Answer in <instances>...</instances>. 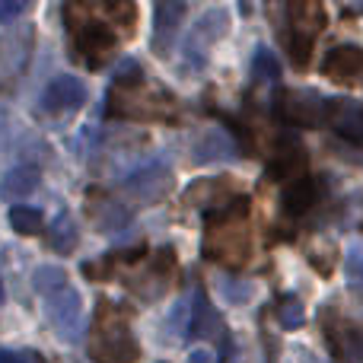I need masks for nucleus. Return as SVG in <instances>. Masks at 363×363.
Instances as JSON below:
<instances>
[{
    "instance_id": "26",
    "label": "nucleus",
    "mask_w": 363,
    "mask_h": 363,
    "mask_svg": "<svg viewBox=\"0 0 363 363\" xmlns=\"http://www.w3.org/2000/svg\"><path fill=\"white\" fill-rule=\"evenodd\" d=\"M102 13L108 16V26H121L125 29V35H131L134 32V19H138V10H134V4H106L99 6Z\"/></svg>"
},
{
    "instance_id": "3",
    "label": "nucleus",
    "mask_w": 363,
    "mask_h": 363,
    "mask_svg": "<svg viewBox=\"0 0 363 363\" xmlns=\"http://www.w3.org/2000/svg\"><path fill=\"white\" fill-rule=\"evenodd\" d=\"M64 19H67L77 57H80L89 70L106 67L115 57V48H118V35L112 32V26H108L106 19H96L93 6H83V4L64 6Z\"/></svg>"
},
{
    "instance_id": "2",
    "label": "nucleus",
    "mask_w": 363,
    "mask_h": 363,
    "mask_svg": "<svg viewBox=\"0 0 363 363\" xmlns=\"http://www.w3.org/2000/svg\"><path fill=\"white\" fill-rule=\"evenodd\" d=\"M140 357V345L128 328V309H118L102 300L96 309L89 332V360L93 363H134Z\"/></svg>"
},
{
    "instance_id": "19",
    "label": "nucleus",
    "mask_w": 363,
    "mask_h": 363,
    "mask_svg": "<svg viewBox=\"0 0 363 363\" xmlns=\"http://www.w3.org/2000/svg\"><path fill=\"white\" fill-rule=\"evenodd\" d=\"M38 182H42V172H38L35 166H16V169H10L0 179V194H4L6 201H23L35 191Z\"/></svg>"
},
{
    "instance_id": "4",
    "label": "nucleus",
    "mask_w": 363,
    "mask_h": 363,
    "mask_svg": "<svg viewBox=\"0 0 363 363\" xmlns=\"http://www.w3.org/2000/svg\"><path fill=\"white\" fill-rule=\"evenodd\" d=\"M176 102L169 93L157 86H147V80L134 83V86H112L108 89V112L118 118H169Z\"/></svg>"
},
{
    "instance_id": "23",
    "label": "nucleus",
    "mask_w": 363,
    "mask_h": 363,
    "mask_svg": "<svg viewBox=\"0 0 363 363\" xmlns=\"http://www.w3.org/2000/svg\"><path fill=\"white\" fill-rule=\"evenodd\" d=\"M252 80L255 83H277L281 80V64H277L274 51L258 48L255 61H252Z\"/></svg>"
},
{
    "instance_id": "14",
    "label": "nucleus",
    "mask_w": 363,
    "mask_h": 363,
    "mask_svg": "<svg viewBox=\"0 0 363 363\" xmlns=\"http://www.w3.org/2000/svg\"><path fill=\"white\" fill-rule=\"evenodd\" d=\"M306 163H309L306 150H303L296 140L284 138L281 144H277V150L271 153L268 169H264V179H271V182H294V179H300L303 172H306Z\"/></svg>"
},
{
    "instance_id": "20",
    "label": "nucleus",
    "mask_w": 363,
    "mask_h": 363,
    "mask_svg": "<svg viewBox=\"0 0 363 363\" xmlns=\"http://www.w3.org/2000/svg\"><path fill=\"white\" fill-rule=\"evenodd\" d=\"M217 315H213L211 303H207L204 290H194V306H191V315H188L185 322V332L188 338H211L213 332H217Z\"/></svg>"
},
{
    "instance_id": "7",
    "label": "nucleus",
    "mask_w": 363,
    "mask_h": 363,
    "mask_svg": "<svg viewBox=\"0 0 363 363\" xmlns=\"http://www.w3.org/2000/svg\"><path fill=\"white\" fill-rule=\"evenodd\" d=\"M121 188H125L128 198L140 207L160 204V201L172 191V172L166 169L163 163L150 160V163H144V166H138V169L128 172V176L121 179Z\"/></svg>"
},
{
    "instance_id": "9",
    "label": "nucleus",
    "mask_w": 363,
    "mask_h": 363,
    "mask_svg": "<svg viewBox=\"0 0 363 363\" xmlns=\"http://www.w3.org/2000/svg\"><path fill=\"white\" fill-rule=\"evenodd\" d=\"M172 271H176V255H172V249H160L157 255L147 264H140L125 284L140 300H157V296L166 294V287H169Z\"/></svg>"
},
{
    "instance_id": "22",
    "label": "nucleus",
    "mask_w": 363,
    "mask_h": 363,
    "mask_svg": "<svg viewBox=\"0 0 363 363\" xmlns=\"http://www.w3.org/2000/svg\"><path fill=\"white\" fill-rule=\"evenodd\" d=\"M32 287L42 296L57 294L61 287H67V271L57 268V264H42V268H35V274H32Z\"/></svg>"
},
{
    "instance_id": "29",
    "label": "nucleus",
    "mask_w": 363,
    "mask_h": 363,
    "mask_svg": "<svg viewBox=\"0 0 363 363\" xmlns=\"http://www.w3.org/2000/svg\"><path fill=\"white\" fill-rule=\"evenodd\" d=\"M0 363H26V357H19L13 351H0Z\"/></svg>"
},
{
    "instance_id": "25",
    "label": "nucleus",
    "mask_w": 363,
    "mask_h": 363,
    "mask_svg": "<svg viewBox=\"0 0 363 363\" xmlns=\"http://www.w3.org/2000/svg\"><path fill=\"white\" fill-rule=\"evenodd\" d=\"M274 309H277V319H281V325H284V328H300V325H303V319H306V309H303L300 296H294V294L281 296Z\"/></svg>"
},
{
    "instance_id": "16",
    "label": "nucleus",
    "mask_w": 363,
    "mask_h": 363,
    "mask_svg": "<svg viewBox=\"0 0 363 363\" xmlns=\"http://www.w3.org/2000/svg\"><path fill=\"white\" fill-rule=\"evenodd\" d=\"M341 138L363 140V106L354 99H325V118Z\"/></svg>"
},
{
    "instance_id": "6",
    "label": "nucleus",
    "mask_w": 363,
    "mask_h": 363,
    "mask_svg": "<svg viewBox=\"0 0 363 363\" xmlns=\"http://www.w3.org/2000/svg\"><path fill=\"white\" fill-rule=\"evenodd\" d=\"M45 313H48L51 328L57 332V338L77 345L83 338V300L74 287H61L57 294L45 296Z\"/></svg>"
},
{
    "instance_id": "5",
    "label": "nucleus",
    "mask_w": 363,
    "mask_h": 363,
    "mask_svg": "<svg viewBox=\"0 0 363 363\" xmlns=\"http://www.w3.org/2000/svg\"><path fill=\"white\" fill-rule=\"evenodd\" d=\"M226 29H230V13L223 6H211V10L201 13L185 38V48H182V67H204L211 48L217 45V38L226 35Z\"/></svg>"
},
{
    "instance_id": "13",
    "label": "nucleus",
    "mask_w": 363,
    "mask_h": 363,
    "mask_svg": "<svg viewBox=\"0 0 363 363\" xmlns=\"http://www.w3.org/2000/svg\"><path fill=\"white\" fill-rule=\"evenodd\" d=\"M233 198H239V188L233 179H201L185 191L188 207H201V211H220L223 204H230Z\"/></svg>"
},
{
    "instance_id": "28",
    "label": "nucleus",
    "mask_w": 363,
    "mask_h": 363,
    "mask_svg": "<svg viewBox=\"0 0 363 363\" xmlns=\"http://www.w3.org/2000/svg\"><path fill=\"white\" fill-rule=\"evenodd\" d=\"M26 10L23 0H0V23H10Z\"/></svg>"
},
{
    "instance_id": "1",
    "label": "nucleus",
    "mask_w": 363,
    "mask_h": 363,
    "mask_svg": "<svg viewBox=\"0 0 363 363\" xmlns=\"http://www.w3.org/2000/svg\"><path fill=\"white\" fill-rule=\"evenodd\" d=\"M204 255L226 268H242L252 255V233H249V198L239 194L220 211L207 213L204 233Z\"/></svg>"
},
{
    "instance_id": "21",
    "label": "nucleus",
    "mask_w": 363,
    "mask_h": 363,
    "mask_svg": "<svg viewBox=\"0 0 363 363\" xmlns=\"http://www.w3.org/2000/svg\"><path fill=\"white\" fill-rule=\"evenodd\" d=\"M77 242H80V230H77L74 217H70L67 211L57 213L51 230H48V245L55 252H61V255H70V252L77 249Z\"/></svg>"
},
{
    "instance_id": "8",
    "label": "nucleus",
    "mask_w": 363,
    "mask_h": 363,
    "mask_svg": "<svg viewBox=\"0 0 363 363\" xmlns=\"http://www.w3.org/2000/svg\"><path fill=\"white\" fill-rule=\"evenodd\" d=\"M274 108L284 125L294 128H319L325 118V99L313 89H281Z\"/></svg>"
},
{
    "instance_id": "18",
    "label": "nucleus",
    "mask_w": 363,
    "mask_h": 363,
    "mask_svg": "<svg viewBox=\"0 0 363 363\" xmlns=\"http://www.w3.org/2000/svg\"><path fill=\"white\" fill-rule=\"evenodd\" d=\"M194 163L204 166V163H223V160H236V144L226 138L220 128H211L204 138L194 144Z\"/></svg>"
},
{
    "instance_id": "12",
    "label": "nucleus",
    "mask_w": 363,
    "mask_h": 363,
    "mask_svg": "<svg viewBox=\"0 0 363 363\" xmlns=\"http://www.w3.org/2000/svg\"><path fill=\"white\" fill-rule=\"evenodd\" d=\"M83 102H86V86H83L77 77H70V74L51 80V86L45 89V96H42V108L48 115L77 112V108H83Z\"/></svg>"
},
{
    "instance_id": "11",
    "label": "nucleus",
    "mask_w": 363,
    "mask_h": 363,
    "mask_svg": "<svg viewBox=\"0 0 363 363\" xmlns=\"http://www.w3.org/2000/svg\"><path fill=\"white\" fill-rule=\"evenodd\" d=\"M322 74L335 83H363V48L357 45H335L322 61Z\"/></svg>"
},
{
    "instance_id": "15",
    "label": "nucleus",
    "mask_w": 363,
    "mask_h": 363,
    "mask_svg": "<svg viewBox=\"0 0 363 363\" xmlns=\"http://www.w3.org/2000/svg\"><path fill=\"white\" fill-rule=\"evenodd\" d=\"M322 188L325 182L322 179H313V176H300L294 179L281 194V211L284 217H306L322 198Z\"/></svg>"
},
{
    "instance_id": "10",
    "label": "nucleus",
    "mask_w": 363,
    "mask_h": 363,
    "mask_svg": "<svg viewBox=\"0 0 363 363\" xmlns=\"http://www.w3.org/2000/svg\"><path fill=\"white\" fill-rule=\"evenodd\" d=\"M86 217L99 233H118L131 223V211L106 191H89L86 194Z\"/></svg>"
},
{
    "instance_id": "27",
    "label": "nucleus",
    "mask_w": 363,
    "mask_h": 363,
    "mask_svg": "<svg viewBox=\"0 0 363 363\" xmlns=\"http://www.w3.org/2000/svg\"><path fill=\"white\" fill-rule=\"evenodd\" d=\"M345 274L351 281V287L363 294V249H351L345 255Z\"/></svg>"
},
{
    "instance_id": "17",
    "label": "nucleus",
    "mask_w": 363,
    "mask_h": 363,
    "mask_svg": "<svg viewBox=\"0 0 363 363\" xmlns=\"http://www.w3.org/2000/svg\"><path fill=\"white\" fill-rule=\"evenodd\" d=\"M188 6L179 4V0H166V4L157 6V23H153V51H157L160 57H166L172 51V42H176L179 35V26L182 19H185Z\"/></svg>"
},
{
    "instance_id": "30",
    "label": "nucleus",
    "mask_w": 363,
    "mask_h": 363,
    "mask_svg": "<svg viewBox=\"0 0 363 363\" xmlns=\"http://www.w3.org/2000/svg\"><path fill=\"white\" fill-rule=\"evenodd\" d=\"M0 303H4V281H0Z\"/></svg>"
},
{
    "instance_id": "24",
    "label": "nucleus",
    "mask_w": 363,
    "mask_h": 363,
    "mask_svg": "<svg viewBox=\"0 0 363 363\" xmlns=\"http://www.w3.org/2000/svg\"><path fill=\"white\" fill-rule=\"evenodd\" d=\"M10 226L19 233V236H35L38 230H42V213L35 211V207H13L10 211Z\"/></svg>"
}]
</instances>
